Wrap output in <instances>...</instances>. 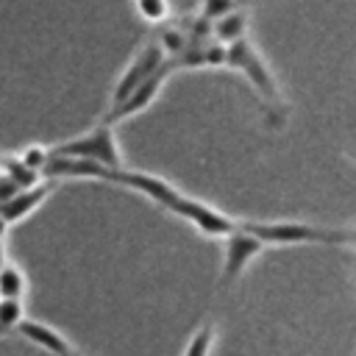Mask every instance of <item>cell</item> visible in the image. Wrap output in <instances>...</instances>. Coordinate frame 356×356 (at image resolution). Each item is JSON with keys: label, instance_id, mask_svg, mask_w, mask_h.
<instances>
[{"label": "cell", "instance_id": "6da1fadb", "mask_svg": "<svg viewBox=\"0 0 356 356\" xmlns=\"http://www.w3.org/2000/svg\"><path fill=\"white\" fill-rule=\"evenodd\" d=\"M47 178H95V181H108L125 189H134L139 195H145L147 200H153L159 209L170 211L172 217L189 222L195 231H200L203 236H225L234 225L236 217H228L225 211L181 192L178 186H172L170 181H164L161 175L145 172V170H131V167H117V170H103L86 161H75V159H61V156H50L44 172Z\"/></svg>", "mask_w": 356, "mask_h": 356}, {"label": "cell", "instance_id": "7a4b0ae2", "mask_svg": "<svg viewBox=\"0 0 356 356\" xmlns=\"http://www.w3.org/2000/svg\"><path fill=\"white\" fill-rule=\"evenodd\" d=\"M245 231L259 236L264 248H295V245H353L350 228H334L306 220H239Z\"/></svg>", "mask_w": 356, "mask_h": 356}, {"label": "cell", "instance_id": "3957f363", "mask_svg": "<svg viewBox=\"0 0 356 356\" xmlns=\"http://www.w3.org/2000/svg\"><path fill=\"white\" fill-rule=\"evenodd\" d=\"M222 64L236 70L239 75H245V81L253 86V92L261 97V103L267 106L270 114H286V103H284V95H281V86L270 70V64L261 58L259 47L250 42V39H239L234 44L225 47L222 53Z\"/></svg>", "mask_w": 356, "mask_h": 356}, {"label": "cell", "instance_id": "277c9868", "mask_svg": "<svg viewBox=\"0 0 356 356\" xmlns=\"http://www.w3.org/2000/svg\"><path fill=\"white\" fill-rule=\"evenodd\" d=\"M50 156H61V159H75V161H86L103 170H117L125 167L122 159V147L117 142V131L108 122H97L95 128L50 147Z\"/></svg>", "mask_w": 356, "mask_h": 356}, {"label": "cell", "instance_id": "5b68a950", "mask_svg": "<svg viewBox=\"0 0 356 356\" xmlns=\"http://www.w3.org/2000/svg\"><path fill=\"white\" fill-rule=\"evenodd\" d=\"M264 250H267L264 242L250 231H245L236 220V225L225 236H220V286L236 284Z\"/></svg>", "mask_w": 356, "mask_h": 356}, {"label": "cell", "instance_id": "8992f818", "mask_svg": "<svg viewBox=\"0 0 356 356\" xmlns=\"http://www.w3.org/2000/svg\"><path fill=\"white\" fill-rule=\"evenodd\" d=\"M170 58H167V53H164V47L159 44V39H153V42H145L134 56H131V61L122 67V72H120V78H117V83H114V89H111V108L114 106H120L139 83H145L153 72H159L164 64H167Z\"/></svg>", "mask_w": 356, "mask_h": 356}, {"label": "cell", "instance_id": "52a82bcc", "mask_svg": "<svg viewBox=\"0 0 356 356\" xmlns=\"http://www.w3.org/2000/svg\"><path fill=\"white\" fill-rule=\"evenodd\" d=\"M172 61H167L159 72H153L145 83H139L120 106H114V108H108V117L103 120V122H108V125H120V122H125V120H131V117H136V114H142V111H147L150 106H153V100L161 95V89L167 86V81H170V75H172Z\"/></svg>", "mask_w": 356, "mask_h": 356}, {"label": "cell", "instance_id": "ba28073f", "mask_svg": "<svg viewBox=\"0 0 356 356\" xmlns=\"http://www.w3.org/2000/svg\"><path fill=\"white\" fill-rule=\"evenodd\" d=\"M17 334H19L25 342L36 345L39 350H44V353H50V356H72V353H78L75 345L70 342V337H67L64 331H58L56 325L44 323V320H31V317H25V320L17 325Z\"/></svg>", "mask_w": 356, "mask_h": 356}, {"label": "cell", "instance_id": "9c48e42d", "mask_svg": "<svg viewBox=\"0 0 356 356\" xmlns=\"http://www.w3.org/2000/svg\"><path fill=\"white\" fill-rule=\"evenodd\" d=\"M50 189H53L50 184H33V186H25V189H19L14 197H8L6 203H0V214L6 217L8 225L22 222V220H28V217L47 200Z\"/></svg>", "mask_w": 356, "mask_h": 356}, {"label": "cell", "instance_id": "30bf717a", "mask_svg": "<svg viewBox=\"0 0 356 356\" xmlns=\"http://www.w3.org/2000/svg\"><path fill=\"white\" fill-rule=\"evenodd\" d=\"M209 25H211V39H214V44L228 47V44H234V42H239V39H248L250 14H248L245 8H234V11H228L225 17L209 22Z\"/></svg>", "mask_w": 356, "mask_h": 356}, {"label": "cell", "instance_id": "8fae6325", "mask_svg": "<svg viewBox=\"0 0 356 356\" xmlns=\"http://www.w3.org/2000/svg\"><path fill=\"white\" fill-rule=\"evenodd\" d=\"M28 292V275L19 264L6 261L0 267V298H14V300H25Z\"/></svg>", "mask_w": 356, "mask_h": 356}, {"label": "cell", "instance_id": "7c38bea8", "mask_svg": "<svg viewBox=\"0 0 356 356\" xmlns=\"http://www.w3.org/2000/svg\"><path fill=\"white\" fill-rule=\"evenodd\" d=\"M214 339H217V328H214V323H203V325H197V328L189 334V339H186L181 356H211V350H214Z\"/></svg>", "mask_w": 356, "mask_h": 356}, {"label": "cell", "instance_id": "4fadbf2b", "mask_svg": "<svg viewBox=\"0 0 356 356\" xmlns=\"http://www.w3.org/2000/svg\"><path fill=\"white\" fill-rule=\"evenodd\" d=\"M134 11L139 19L159 25L170 17V0H134Z\"/></svg>", "mask_w": 356, "mask_h": 356}, {"label": "cell", "instance_id": "5bb4252c", "mask_svg": "<svg viewBox=\"0 0 356 356\" xmlns=\"http://www.w3.org/2000/svg\"><path fill=\"white\" fill-rule=\"evenodd\" d=\"M17 161H19L22 167H28L31 172L42 175V172H44V167H47V161H50V147L28 145L25 150H19V153H17Z\"/></svg>", "mask_w": 356, "mask_h": 356}, {"label": "cell", "instance_id": "9a60e30c", "mask_svg": "<svg viewBox=\"0 0 356 356\" xmlns=\"http://www.w3.org/2000/svg\"><path fill=\"white\" fill-rule=\"evenodd\" d=\"M234 8H239V0H200L197 14H200L203 22H214V19L225 17Z\"/></svg>", "mask_w": 356, "mask_h": 356}, {"label": "cell", "instance_id": "2e32d148", "mask_svg": "<svg viewBox=\"0 0 356 356\" xmlns=\"http://www.w3.org/2000/svg\"><path fill=\"white\" fill-rule=\"evenodd\" d=\"M8 228H11V225H8V222H6V217L0 214V242L6 239V234H8Z\"/></svg>", "mask_w": 356, "mask_h": 356}, {"label": "cell", "instance_id": "e0dca14e", "mask_svg": "<svg viewBox=\"0 0 356 356\" xmlns=\"http://www.w3.org/2000/svg\"><path fill=\"white\" fill-rule=\"evenodd\" d=\"M6 261H8V259H6V245H3V242H0V267H3V264H6Z\"/></svg>", "mask_w": 356, "mask_h": 356}, {"label": "cell", "instance_id": "ac0fdd59", "mask_svg": "<svg viewBox=\"0 0 356 356\" xmlns=\"http://www.w3.org/2000/svg\"><path fill=\"white\" fill-rule=\"evenodd\" d=\"M72 356H83V353H72Z\"/></svg>", "mask_w": 356, "mask_h": 356}]
</instances>
